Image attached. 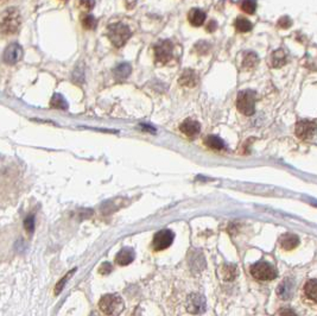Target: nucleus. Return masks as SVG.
Listing matches in <instances>:
<instances>
[{
    "instance_id": "19",
    "label": "nucleus",
    "mask_w": 317,
    "mask_h": 316,
    "mask_svg": "<svg viewBox=\"0 0 317 316\" xmlns=\"http://www.w3.org/2000/svg\"><path fill=\"white\" fill-rule=\"evenodd\" d=\"M205 143H206L207 146L210 147V149H213V150L220 151L225 147L224 140H222L221 138H219L218 135H208V137H206Z\"/></svg>"
},
{
    "instance_id": "32",
    "label": "nucleus",
    "mask_w": 317,
    "mask_h": 316,
    "mask_svg": "<svg viewBox=\"0 0 317 316\" xmlns=\"http://www.w3.org/2000/svg\"><path fill=\"white\" fill-rule=\"evenodd\" d=\"M81 5H83V6H85V8H88V6H89V9H90V8H92V6H94V3H87L86 2V3H81Z\"/></svg>"
},
{
    "instance_id": "12",
    "label": "nucleus",
    "mask_w": 317,
    "mask_h": 316,
    "mask_svg": "<svg viewBox=\"0 0 317 316\" xmlns=\"http://www.w3.org/2000/svg\"><path fill=\"white\" fill-rule=\"evenodd\" d=\"M180 130L182 133H184L187 137H196L201 131V125L199 121L194 120V119H186L182 124L180 125Z\"/></svg>"
},
{
    "instance_id": "16",
    "label": "nucleus",
    "mask_w": 317,
    "mask_h": 316,
    "mask_svg": "<svg viewBox=\"0 0 317 316\" xmlns=\"http://www.w3.org/2000/svg\"><path fill=\"white\" fill-rule=\"evenodd\" d=\"M188 19L193 27H201L206 22V14L200 9H193L188 14Z\"/></svg>"
},
{
    "instance_id": "6",
    "label": "nucleus",
    "mask_w": 317,
    "mask_h": 316,
    "mask_svg": "<svg viewBox=\"0 0 317 316\" xmlns=\"http://www.w3.org/2000/svg\"><path fill=\"white\" fill-rule=\"evenodd\" d=\"M173 50L174 45L171 41L166 40L161 41L154 45V57H156V62L161 64H167L169 61L173 59Z\"/></svg>"
},
{
    "instance_id": "5",
    "label": "nucleus",
    "mask_w": 317,
    "mask_h": 316,
    "mask_svg": "<svg viewBox=\"0 0 317 316\" xmlns=\"http://www.w3.org/2000/svg\"><path fill=\"white\" fill-rule=\"evenodd\" d=\"M255 100H257V94H255V92H253V90H241L238 94L237 99L238 111L242 113L244 115H247V117L253 115L255 111Z\"/></svg>"
},
{
    "instance_id": "10",
    "label": "nucleus",
    "mask_w": 317,
    "mask_h": 316,
    "mask_svg": "<svg viewBox=\"0 0 317 316\" xmlns=\"http://www.w3.org/2000/svg\"><path fill=\"white\" fill-rule=\"evenodd\" d=\"M295 290H296L295 280H293L292 278L283 279L279 283V285L277 286L278 298L281 299V301H287V299H291L293 297V295H295Z\"/></svg>"
},
{
    "instance_id": "2",
    "label": "nucleus",
    "mask_w": 317,
    "mask_h": 316,
    "mask_svg": "<svg viewBox=\"0 0 317 316\" xmlns=\"http://www.w3.org/2000/svg\"><path fill=\"white\" fill-rule=\"evenodd\" d=\"M99 307L103 314L107 316H118L124 310L125 303L120 296L116 293H108L102 296L99 301Z\"/></svg>"
},
{
    "instance_id": "7",
    "label": "nucleus",
    "mask_w": 317,
    "mask_h": 316,
    "mask_svg": "<svg viewBox=\"0 0 317 316\" xmlns=\"http://www.w3.org/2000/svg\"><path fill=\"white\" fill-rule=\"evenodd\" d=\"M175 233L171 230H162L154 234L152 240V247L154 251H163L170 247L174 243Z\"/></svg>"
},
{
    "instance_id": "21",
    "label": "nucleus",
    "mask_w": 317,
    "mask_h": 316,
    "mask_svg": "<svg viewBox=\"0 0 317 316\" xmlns=\"http://www.w3.org/2000/svg\"><path fill=\"white\" fill-rule=\"evenodd\" d=\"M50 105L53 108H58V109H67L68 108L67 100L64 99L61 94H54V96L50 100Z\"/></svg>"
},
{
    "instance_id": "11",
    "label": "nucleus",
    "mask_w": 317,
    "mask_h": 316,
    "mask_svg": "<svg viewBox=\"0 0 317 316\" xmlns=\"http://www.w3.org/2000/svg\"><path fill=\"white\" fill-rule=\"evenodd\" d=\"M23 49L18 43H12L6 48L3 55V60L8 64H16L22 60Z\"/></svg>"
},
{
    "instance_id": "30",
    "label": "nucleus",
    "mask_w": 317,
    "mask_h": 316,
    "mask_svg": "<svg viewBox=\"0 0 317 316\" xmlns=\"http://www.w3.org/2000/svg\"><path fill=\"white\" fill-rule=\"evenodd\" d=\"M278 25H279V27H280V28H283V29L289 28L290 25H291V21H290V18H287V17H283L281 19H279V22H278Z\"/></svg>"
},
{
    "instance_id": "27",
    "label": "nucleus",
    "mask_w": 317,
    "mask_h": 316,
    "mask_svg": "<svg viewBox=\"0 0 317 316\" xmlns=\"http://www.w3.org/2000/svg\"><path fill=\"white\" fill-rule=\"evenodd\" d=\"M24 227H25V230H27L28 233H30V234L35 231V218H34V215H30V217H28L27 219H25Z\"/></svg>"
},
{
    "instance_id": "22",
    "label": "nucleus",
    "mask_w": 317,
    "mask_h": 316,
    "mask_svg": "<svg viewBox=\"0 0 317 316\" xmlns=\"http://www.w3.org/2000/svg\"><path fill=\"white\" fill-rule=\"evenodd\" d=\"M235 29L239 32H248L252 30V28H253V25H252V23L248 21V19L246 18H242V17H239L237 21H235Z\"/></svg>"
},
{
    "instance_id": "25",
    "label": "nucleus",
    "mask_w": 317,
    "mask_h": 316,
    "mask_svg": "<svg viewBox=\"0 0 317 316\" xmlns=\"http://www.w3.org/2000/svg\"><path fill=\"white\" fill-rule=\"evenodd\" d=\"M241 9L242 11L246 12L248 15H253L257 10V3L251 2V0H246V2L241 3Z\"/></svg>"
},
{
    "instance_id": "23",
    "label": "nucleus",
    "mask_w": 317,
    "mask_h": 316,
    "mask_svg": "<svg viewBox=\"0 0 317 316\" xmlns=\"http://www.w3.org/2000/svg\"><path fill=\"white\" fill-rule=\"evenodd\" d=\"M75 272H76V267H75V269H73L72 271H69V272H68L67 275L64 276L63 278L60 280V282L57 283L56 289H55V293H56V295H58V293H61V291H62L63 288H64V285H66V283L68 282V280H69L70 277H72Z\"/></svg>"
},
{
    "instance_id": "17",
    "label": "nucleus",
    "mask_w": 317,
    "mask_h": 316,
    "mask_svg": "<svg viewBox=\"0 0 317 316\" xmlns=\"http://www.w3.org/2000/svg\"><path fill=\"white\" fill-rule=\"evenodd\" d=\"M180 83L182 86L187 87H195L197 83V75L192 69H187L182 73L180 77Z\"/></svg>"
},
{
    "instance_id": "1",
    "label": "nucleus",
    "mask_w": 317,
    "mask_h": 316,
    "mask_svg": "<svg viewBox=\"0 0 317 316\" xmlns=\"http://www.w3.org/2000/svg\"><path fill=\"white\" fill-rule=\"evenodd\" d=\"M21 27V14L16 8L6 9L0 14V34L14 35Z\"/></svg>"
},
{
    "instance_id": "33",
    "label": "nucleus",
    "mask_w": 317,
    "mask_h": 316,
    "mask_svg": "<svg viewBox=\"0 0 317 316\" xmlns=\"http://www.w3.org/2000/svg\"><path fill=\"white\" fill-rule=\"evenodd\" d=\"M92 316H99V315H96V314H95V315H92Z\"/></svg>"
},
{
    "instance_id": "4",
    "label": "nucleus",
    "mask_w": 317,
    "mask_h": 316,
    "mask_svg": "<svg viewBox=\"0 0 317 316\" xmlns=\"http://www.w3.org/2000/svg\"><path fill=\"white\" fill-rule=\"evenodd\" d=\"M108 38L115 48H121L130 40L131 30L122 23H115L108 27Z\"/></svg>"
},
{
    "instance_id": "3",
    "label": "nucleus",
    "mask_w": 317,
    "mask_h": 316,
    "mask_svg": "<svg viewBox=\"0 0 317 316\" xmlns=\"http://www.w3.org/2000/svg\"><path fill=\"white\" fill-rule=\"evenodd\" d=\"M250 272L253 278L260 280V282L273 280L278 276V271L276 267L272 264L264 262V260H260V262H257L253 265H251Z\"/></svg>"
},
{
    "instance_id": "24",
    "label": "nucleus",
    "mask_w": 317,
    "mask_h": 316,
    "mask_svg": "<svg viewBox=\"0 0 317 316\" xmlns=\"http://www.w3.org/2000/svg\"><path fill=\"white\" fill-rule=\"evenodd\" d=\"M258 62V56L254 53H246L244 59V67L245 68H253Z\"/></svg>"
},
{
    "instance_id": "14",
    "label": "nucleus",
    "mask_w": 317,
    "mask_h": 316,
    "mask_svg": "<svg viewBox=\"0 0 317 316\" xmlns=\"http://www.w3.org/2000/svg\"><path fill=\"white\" fill-rule=\"evenodd\" d=\"M279 245L283 250L291 251L299 245V238L293 233H285L279 238Z\"/></svg>"
},
{
    "instance_id": "31",
    "label": "nucleus",
    "mask_w": 317,
    "mask_h": 316,
    "mask_svg": "<svg viewBox=\"0 0 317 316\" xmlns=\"http://www.w3.org/2000/svg\"><path fill=\"white\" fill-rule=\"evenodd\" d=\"M215 28H216V23L215 22H210V24L208 25V27H207V29H208V31L209 32H212V31H214L215 30Z\"/></svg>"
},
{
    "instance_id": "20",
    "label": "nucleus",
    "mask_w": 317,
    "mask_h": 316,
    "mask_svg": "<svg viewBox=\"0 0 317 316\" xmlns=\"http://www.w3.org/2000/svg\"><path fill=\"white\" fill-rule=\"evenodd\" d=\"M131 66L128 63H121L114 69V75L116 79H126L131 74Z\"/></svg>"
},
{
    "instance_id": "9",
    "label": "nucleus",
    "mask_w": 317,
    "mask_h": 316,
    "mask_svg": "<svg viewBox=\"0 0 317 316\" xmlns=\"http://www.w3.org/2000/svg\"><path fill=\"white\" fill-rule=\"evenodd\" d=\"M186 308L188 312H190V314H202L206 310L205 296L200 295V293H190L187 298Z\"/></svg>"
},
{
    "instance_id": "13",
    "label": "nucleus",
    "mask_w": 317,
    "mask_h": 316,
    "mask_svg": "<svg viewBox=\"0 0 317 316\" xmlns=\"http://www.w3.org/2000/svg\"><path fill=\"white\" fill-rule=\"evenodd\" d=\"M303 297L308 302L317 304V279H309L304 283Z\"/></svg>"
},
{
    "instance_id": "8",
    "label": "nucleus",
    "mask_w": 317,
    "mask_h": 316,
    "mask_svg": "<svg viewBox=\"0 0 317 316\" xmlns=\"http://www.w3.org/2000/svg\"><path fill=\"white\" fill-rule=\"evenodd\" d=\"M317 132V124L311 120H300L296 125V135L302 140H309Z\"/></svg>"
},
{
    "instance_id": "29",
    "label": "nucleus",
    "mask_w": 317,
    "mask_h": 316,
    "mask_svg": "<svg viewBox=\"0 0 317 316\" xmlns=\"http://www.w3.org/2000/svg\"><path fill=\"white\" fill-rule=\"evenodd\" d=\"M112 265L109 263H103L101 266H100V273H101V275H108V273H111L112 272Z\"/></svg>"
},
{
    "instance_id": "18",
    "label": "nucleus",
    "mask_w": 317,
    "mask_h": 316,
    "mask_svg": "<svg viewBox=\"0 0 317 316\" xmlns=\"http://www.w3.org/2000/svg\"><path fill=\"white\" fill-rule=\"evenodd\" d=\"M287 62V56L285 54V51L283 49H278L274 51L271 56V66L274 68H279L285 66Z\"/></svg>"
},
{
    "instance_id": "15",
    "label": "nucleus",
    "mask_w": 317,
    "mask_h": 316,
    "mask_svg": "<svg viewBox=\"0 0 317 316\" xmlns=\"http://www.w3.org/2000/svg\"><path fill=\"white\" fill-rule=\"evenodd\" d=\"M134 256H135L134 251L132 250V248L125 247L119 251L118 254H116L115 262L116 264H119V265H121V266L128 265V264H131L134 260Z\"/></svg>"
},
{
    "instance_id": "26",
    "label": "nucleus",
    "mask_w": 317,
    "mask_h": 316,
    "mask_svg": "<svg viewBox=\"0 0 317 316\" xmlns=\"http://www.w3.org/2000/svg\"><path fill=\"white\" fill-rule=\"evenodd\" d=\"M82 25L83 28L87 29V30H93V29H95L96 27V19L90 15L86 16V17H83L82 19Z\"/></svg>"
},
{
    "instance_id": "28",
    "label": "nucleus",
    "mask_w": 317,
    "mask_h": 316,
    "mask_svg": "<svg viewBox=\"0 0 317 316\" xmlns=\"http://www.w3.org/2000/svg\"><path fill=\"white\" fill-rule=\"evenodd\" d=\"M277 316H298L296 314V311L291 308H281L279 311H278Z\"/></svg>"
}]
</instances>
